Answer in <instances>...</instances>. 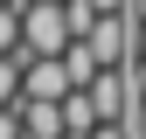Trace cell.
Here are the masks:
<instances>
[{
	"label": "cell",
	"instance_id": "6da1fadb",
	"mask_svg": "<svg viewBox=\"0 0 146 139\" xmlns=\"http://www.w3.org/2000/svg\"><path fill=\"white\" fill-rule=\"evenodd\" d=\"M77 42L63 0H21V56H63Z\"/></svg>",
	"mask_w": 146,
	"mask_h": 139
},
{
	"label": "cell",
	"instance_id": "7a4b0ae2",
	"mask_svg": "<svg viewBox=\"0 0 146 139\" xmlns=\"http://www.w3.org/2000/svg\"><path fill=\"white\" fill-rule=\"evenodd\" d=\"M21 91L28 97H70V91H77L70 56H21Z\"/></svg>",
	"mask_w": 146,
	"mask_h": 139
},
{
	"label": "cell",
	"instance_id": "3957f363",
	"mask_svg": "<svg viewBox=\"0 0 146 139\" xmlns=\"http://www.w3.org/2000/svg\"><path fill=\"white\" fill-rule=\"evenodd\" d=\"M84 42L98 49V63H104V70H111V63H125V56H132V14H125V7H118V14H104V21L90 28Z\"/></svg>",
	"mask_w": 146,
	"mask_h": 139
},
{
	"label": "cell",
	"instance_id": "277c9868",
	"mask_svg": "<svg viewBox=\"0 0 146 139\" xmlns=\"http://www.w3.org/2000/svg\"><path fill=\"white\" fill-rule=\"evenodd\" d=\"M21 125H28V139H70V111H63V97H28L21 91Z\"/></svg>",
	"mask_w": 146,
	"mask_h": 139
},
{
	"label": "cell",
	"instance_id": "5b68a950",
	"mask_svg": "<svg viewBox=\"0 0 146 139\" xmlns=\"http://www.w3.org/2000/svg\"><path fill=\"white\" fill-rule=\"evenodd\" d=\"M90 104H98V118H125V104H132V83H125V70H98V83H84Z\"/></svg>",
	"mask_w": 146,
	"mask_h": 139
},
{
	"label": "cell",
	"instance_id": "8992f818",
	"mask_svg": "<svg viewBox=\"0 0 146 139\" xmlns=\"http://www.w3.org/2000/svg\"><path fill=\"white\" fill-rule=\"evenodd\" d=\"M21 49V0H0V56Z\"/></svg>",
	"mask_w": 146,
	"mask_h": 139
},
{
	"label": "cell",
	"instance_id": "52a82bcc",
	"mask_svg": "<svg viewBox=\"0 0 146 139\" xmlns=\"http://www.w3.org/2000/svg\"><path fill=\"white\" fill-rule=\"evenodd\" d=\"M0 104H21V49L0 56Z\"/></svg>",
	"mask_w": 146,
	"mask_h": 139
},
{
	"label": "cell",
	"instance_id": "ba28073f",
	"mask_svg": "<svg viewBox=\"0 0 146 139\" xmlns=\"http://www.w3.org/2000/svg\"><path fill=\"white\" fill-rule=\"evenodd\" d=\"M90 139H125V125H118V118H104V125L90 132Z\"/></svg>",
	"mask_w": 146,
	"mask_h": 139
},
{
	"label": "cell",
	"instance_id": "9c48e42d",
	"mask_svg": "<svg viewBox=\"0 0 146 139\" xmlns=\"http://www.w3.org/2000/svg\"><path fill=\"white\" fill-rule=\"evenodd\" d=\"M132 49L146 56V14H132Z\"/></svg>",
	"mask_w": 146,
	"mask_h": 139
}]
</instances>
